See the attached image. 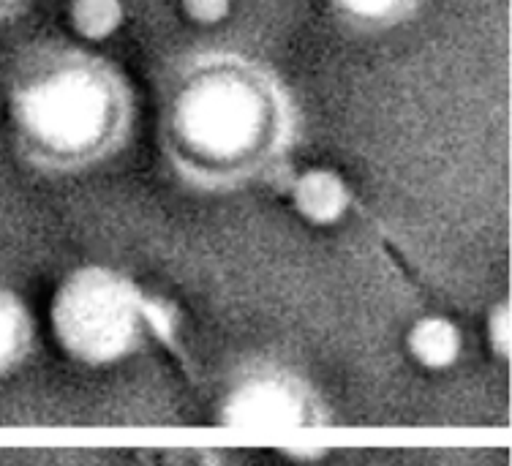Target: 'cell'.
Segmentation results:
<instances>
[{"mask_svg":"<svg viewBox=\"0 0 512 466\" xmlns=\"http://www.w3.org/2000/svg\"><path fill=\"white\" fill-rule=\"evenodd\" d=\"M485 336H488V344H491V352L499 357H510L512 349V314L510 303H499L488 311V319H485Z\"/></svg>","mask_w":512,"mask_h":466,"instance_id":"cell-7","label":"cell"},{"mask_svg":"<svg viewBox=\"0 0 512 466\" xmlns=\"http://www.w3.org/2000/svg\"><path fill=\"white\" fill-rule=\"evenodd\" d=\"M218 417L235 428H295L306 423L308 396L284 371H254L229 387Z\"/></svg>","mask_w":512,"mask_h":466,"instance_id":"cell-2","label":"cell"},{"mask_svg":"<svg viewBox=\"0 0 512 466\" xmlns=\"http://www.w3.org/2000/svg\"><path fill=\"white\" fill-rule=\"evenodd\" d=\"M126 22L123 0H71L69 25L90 44L109 41Z\"/></svg>","mask_w":512,"mask_h":466,"instance_id":"cell-6","label":"cell"},{"mask_svg":"<svg viewBox=\"0 0 512 466\" xmlns=\"http://www.w3.org/2000/svg\"><path fill=\"white\" fill-rule=\"evenodd\" d=\"M289 202L300 219L311 227H333L352 208V189L341 172L311 167L300 172L289 191Z\"/></svg>","mask_w":512,"mask_h":466,"instance_id":"cell-3","label":"cell"},{"mask_svg":"<svg viewBox=\"0 0 512 466\" xmlns=\"http://www.w3.org/2000/svg\"><path fill=\"white\" fill-rule=\"evenodd\" d=\"M341 3L349 6L352 11H357V14H374V11L387 9L395 0H341Z\"/></svg>","mask_w":512,"mask_h":466,"instance_id":"cell-9","label":"cell"},{"mask_svg":"<svg viewBox=\"0 0 512 466\" xmlns=\"http://www.w3.org/2000/svg\"><path fill=\"white\" fill-rule=\"evenodd\" d=\"M186 20L202 28L221 25L232 14V0H180Z\"/></svg>","mask_w":512,"mask_h":466,"instance_id":"cell-8","label":"cell"},{"mask_svg":"<svg viewBox=\"0 0 512 466\" xmlns=\"http://www.w3.org/2000/svg\"><path fill=\"white\" fill-rule=\"evenodd\" d=\"M50 328L71 360L90 368L115 366L150 333L148 295L120 270L82 265L55 289Z\"/></svg>","mask_w":512,"mask_h":466,"instance_id":"cell-1","label":"cell"},{"mask_svg":"<svg viewBox=\"0 0 512 466\" xmlns=\"http://www.w3.org/2000/svg\"><path fill=\"white\" fill-rule=\"evenodd\" d=\"M33 341V319L25 300L14 289L0 284V374L28 355Z\"/></svg>","mask_w":512,"mask_h":466,"instance_id":"cell-5","label":"cell"},{"mask_svg":"<svg viewBox=\"0 0 512 466\" xmlns=\"http://www.w3.org/2000/svg\"><path fill=\"white\" fill-rule=\"evenodd\" d=\"M404 349L423 371H447L463 355V333L458 322L444 314H423L406 328Z\"/></svg>","mask_w":512,"mask_h":466,"instance_id":"cell-4","label":"cell"}]
</instances>
